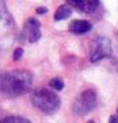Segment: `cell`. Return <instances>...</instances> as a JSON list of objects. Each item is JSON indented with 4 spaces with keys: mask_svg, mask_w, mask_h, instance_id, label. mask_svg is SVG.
<instances>
[{
    "mask_svg": "<svg viewBox=\"0 0 118 123\" xmlns=\"http://www.w3.org/2000/svg\"><path fill=\"white\" fill-rule=\"evenodd\" d=\"M32 74L28 71L14 69L0 73V95L14 99L25 95L32 87Z\"/></svg>",
    "mask_w": 118,
    "mask_h": 123,
    "instance_id": "obj_1",
    "label": "cell"
},
{
    "mask_svg": "<svg viewBox=\"0 0 118 123\" xmlns=\"http://www.w3.org/2000/svg\"><path fill=\"white\" fill-rule=\"evenodd\" d=\"M16 23L6 6L0 3V48L8 49L14 42Z\"/></svg>",
    "mask_w": 118,
    "mask_h": 123,
    "instance_id": "obj_2",
    "label": "cell"
},
{
    "mask_svg": "<svg viewBox=\"0 0 118 123\" xmlns=\"http://www.w3.org/2000/svg\"><path fill=\"white\" fill-rule=\"evenodd\" d=\"M32 104L37 109L46 114H53L56 111L60 106V99L59 96L48 88H40L36 90L31 96Z\"/></svg>",
    "mask_w": 118,
    "mask_h": 123,
    "instance_id": "obj_3",
    "label": "cell"
},
{
    "mask_svg": "<svg viewBox=\"0 0 118 123\" xmlns=\"http://www.w3.org/2000/svg\"><path fill=\"white\" fill-rule=\"evenodd\" d=\"M96 105V92L94 90H85L75 99L72 110L76 115H86Z\"/></svg>",
    "mask_w": 118,
    "mask_h": 123,
    "instance_id": "obj_4",
    "label": "cell"
},
{
    "mask_svg": "<svg viewBox=\"0 0 118 123\" xmlns=\"http://www.w3.org/2000/svg\"><path fill=\"white\" fill-rule=\"evenodd\" d=\"M112 55V44L110 40L105 36H98L91 42L90 48V62L96 63V62L109 58Z\"/></svg>",
    "mask_w": 118,
    "mask_h": 123,
    "instance_id": "obj_5",
    "label": "cell"
},
{
    "mask_svg": "<svg viewBox=\"0 0 118 123\" xmlns=\"http://www.w3.org/2000/svg\"><path fill=\"white\" fill-rule=\"evenodd\" d=\"M40 22L37 21L36 18H28L27 21L25 22V26H23V30H25V33L27 35L28 37V41L30 42H36L40 40L41 37V31H40Z\"/></svg>",
    "mask_w": 118,
    "mask_h": 123,
    "instance_id": "obj_6",
    "label": "cell"
},
{
    "mask_svg": "<svg viewBox=\"0 0 118 123\" xmlns=\"http://www.w3.org/2000/svg\"><path fill=\"white\" fill-rule=\"evenodd\" d=\"M67 4L83 13H94L99 6V1L96 0H78V1H68Z\"/></svg>",
    "mask_w": 118,
    "mask_h": 123,
    "instance_id": "obj_7",
    "label": "cell"
},
{
    "mask_svg": "<svg viewBox=\"0 0 118 123\" xmlns=\"http://www.w3.org/2000/svg\"><path fill=\"white\" fill-rule=\"evenodd\" d=\"M93 30V25L85 19H75L69 25V31L75 35H83Z\"/></svg>",
    "mask_w": 118,
    "mask_h": 123,
    "instance_id": "obj_8",
    "label": "cell"
},
{
    "mask_svg": "<svg viewBox=\"0 0 118 123\" xmlns=\"http://www.w3.org/2000/svg\"><path fill=\"white\" fill-rule=\"evenodd\" d=\"M71 14H72V8L68 4H63V5H60L56 9L55 14H54V19L55 21H62V19L71 17Z\"/></svg>",
    "mask_w": 118,
    "mask_h": 123,
    "instance_id": "obj_9",
    "label": "cell"
},
{
    "mask_svg": "<svg viewBox=\"0 0 118 123\" xmlns=\"http://www.w3.org/2000/svg\"><path fill=\"white\" fill-rule=\"evenodd\" d=\"M0 123H31L28 119L22 118V117H16V115H10V117H6L4 119H1Z\"/></svg>",
    "mask_w": 118,
    "mask_h": 123,
    "instance_id": "obj_10",
    "label": "cell"
},
{
    "mask_svg": "<svg viewBox=\"0 0 118 123\" xmlns=\"http://www.w3.org/2000/svg\"><path fill=\"white\" fill-rule=\"evenodd\" d=\"M49 86H50L53 90H55V91H60V90H63V87H64V82H63L62 78H58V77H56V78L50 80Z\"/></svg>",
    "mask_w": 118,
    "mask_h": 123,
    "instance_id": "obj_11",
    "label": "cell"
},
{
    "mask_svg": "<svg viewBox=\"0 0 118 123\" xmlns=\"http://www.w3.org/2000/svg\"><path fill=\"white\" fill-rule=\"evenodd\" d=\"M22 55H23V49H22V48H17L13 51V59L14 60H19L22 58Z\"/></svg>",
    "mask_w": 118,
    "mask_h": 123,
    "instance_id": "obj_12",
    "label": "cell"
},
{
    "mask_svg": "<svg viewBox=\"0 0 118 123\" xmlns=\"http://www.w3.org/2000/svg\"><path fill=\"white\" fill-rule=\"evenodd\" d=\"M36 13L37 14H45V13H48V8H45V6H39L36 9Z\"/></svg>",
    "mask_w": 118,
    "mask_h": 123,
    "instance_id": "obj_13",
    "label": "cell"
},
{
    "mask_svg": "<svg viewBox=\"0 0 118 123\" xmlns=\"http://www.w3.org/2000/svg\"><path fill=\"white\" fill-rule=\"evenodd\" d=\"M109 123H118V117L117 115H112L109 118Z\"/></svg>",
    "mask_w": 118,
    "mask_h": 123,
    "instance_id": "obj_14",
    "label": "cell"
},
{
    "mask_svg": "<svg viewBox=\"0 0 118 123\" xmlns=\"http://www.w3.org/2000/svg\"><path fill=\"white\" fill-rule=\"evenodd\" d=\"M87 123H95L94 121H89V122H87Z\"/></svg>",
    "mask_w": 118,
    "mask_h": 123,
    "instance_id": "obj_15",
    "label": "cell"
},
{
    "mask_svg": "<svg viewBox=\"0 0 118 123\" xmlns=\"http://www.w3.org/2000/svg\"><path fill=\"white\" fill-rule=\"evenodd\" d=\"M117 113H118V108H117Z\"/></svg>",
    "mask_w": 118,
    "mask_h": 123,
    "instance_id": "obj_16",
    "label": "cell"
},
{
    "mask_svg": "<svg viewBox=\"0 0 118 123\" xmlns=\"http://www.w3.org/2000/svg\"><path fill=\"white\" fill-rule=\"evenodd\" d=\"M117 68H118V65H117Z\"/></svg>",
    "mask_w": 118,
    "mask_h": 123,
    "instance_id": "obj_17",
    "label": "cell"
}]
</instances>
